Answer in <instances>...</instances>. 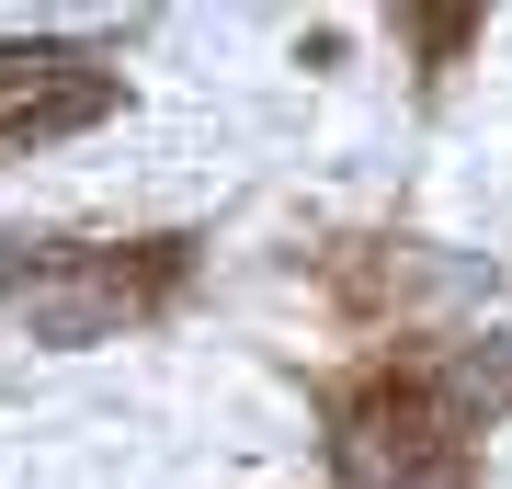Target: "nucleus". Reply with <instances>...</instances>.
Returning <instances> with one entry per match:
<instances>
[{
  "instance_id": "7ed1b4c3",
  "label": "nucleus",
  "mask_w": 512,
  "mask_h": 489,
  "mask_svg": "<svg viewBox=\"0 0 512 489\" xmlns=\"http://www.w3.org/2000/svg\"><path fill=\"white\" fill-rule=\"evenodd\" d=\"M114 103H126V69L114 57H92V46H0V160L103 126Z\"/></svg>"
},
{
  "instance_id": "f03ea898",
  "label": "nucleus",
  "mask_w": 512,
  "mask_h": 489,
  "mask_svg": "<svg viewBox=\"0 0 512 489\" xmlns=\"http://www.w3.org/2000/svg\"><path fill=\"white\" fill-rule=\"evenodd\" d=\"M194 285V239H69V228H12L0 239V308L35 342L80 353V342H126Z\"/></svg>"
},
{
  "instance_id": "f257e3e1",
  "label": "nucleus",
  "mask_w": 512,
  "mask_h": 489,
  "mask_svg": "<svg viewBox=\"0 0 512 489\" xmlns=\"http://www.w3.org/2000/svg\"><path fill=\"white\" fill-rule=\"evenodd\" d=\"M512 410V342H399L330 387L342 489H478V421Z\"/></svg>"
}]
</instances>
